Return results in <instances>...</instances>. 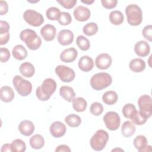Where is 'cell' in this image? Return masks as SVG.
Here are the masks:
<instances>
[{
	"mask_svg": "<svg viewBox=\"0 0 152 152\" xmlns=\"http://www.w3.org/2000/svg\"><path fill=\"white\" fill-rule=\"evenodd\" d=\"M58 23L62 26H66L69 24L72 21V17L71 14L67 12H61L60 17L58 20Z\"/></svg>",
	"mask_w": 152,
	"mask_h": 152,
	"instance_id": "obj_40",
	"label": "cell"
},
{
	"mask_svg": "<svg viewBox=\"0 0 152 152\" xmlns=\"http://www.w3.org/2000/svg\"><path fill=\"white\" fill-rule=\"evenodd\" d=\"M148 119V118L147 116L140 110H136L130 118V119L132 121V122L134 125H141L144 124Z\"/></svg>",
	"mask_w": 152,
	"mask_h": 152,
	"instance_id": "obj_32",
	"label": "cell"
},
{
	"mask_svg": "<svg viewBox=\"0 0 152 152\" xmlns=\"http://www.w3.org/2000/svg\"><path fill=\"white\" fill-rule=\"evenodd\" d=\"M79 69L83 72H89L94 67L93 59L88 55L81 56L78 63Z\"/></svg>",
	"mask_w": 152,
	"mask_h": 152,
	"instance_id": "obj_21",
	"label": "cell"
},
{
	"mask_svg": "<svg viewBox=\"0 0 152 152\" xmlns=\"http://www.w3.org/2000/svg\"><path fill=\"white\" fill-rule=\"evenodd\" d=\"M61 13V12L58 8L55 7H51L46 10V15L49 20L55 21L59 19Z\"/></svg>",
	"mask_w": 152,
	"mask_h": 152,
	"instance_id": "obj_37",
	"label": "cell"
},
{
	"mask_svg": "<svg viewBox=\"0 0 152 152\" xmlns=\"http://www.w3.org/2000/svg\"><path fill=\"white\" fill-rule=\"evenodd\" d=\"M102 6L106 9H112L116 7L118 4L117 0H102Z\"/></svg>",
	"mask_w": 152,
	"mask_h": 152,
	"instance_id": "obj_44",
	"label": "cell"
},
{
	"mask_svg": "<svg viewBox=\"0 0 152 152\" xmlns=\"http://www.w3.org/2000/svg\"><path fill=\"white\" fill-rule=\"evenodd\" d=\"M11 150L13 152H23L26 150V143L21 139H15L11 144Z\"/></svg>",
	"mask_w": 152,
	"mask_h": 152,
	"instance_id": "obj_36",
	"label": "cell"
},
{
	"mask_svg": "<svg viewBox=\"0 0 152 152\" xmlns=\"http://www.w3.org/2000/svg\"><path fill=\"white\" fill-rule=\"evenodd\" d=\"M19 132L24 136H30L34 131V125L33 123L29 120L22 121L18 126Z\"/></svg>",
	"mask_w": 152,
	"mask_h": 152,
	"instance_id": "obj_20",
	"label": "cell"
},
{
	"mask_svg": "<svg viewBox=\"0 0 152 152\" xmlns=\"http://www.w3.org/2000/svg\"><path fill=\"white\" fill-rule=\"evenodd\" d=\"M59 94L68 102H71L75 97V93L74 89L72 87L66 86H64L60 87Z\"/></svg>",
	"mask_w": 152,
	"mask_h": 152,
	"instance_id": "obj_24",
	"label": "cell"
},
{
	"mask_svg": "<svg viewBox=\"0 0 152 152\" xmlns=\"http://www.w3.org/2000/svg\"><path fill=\"white\" fill-rule=\"evenodd\" d=\"M62 7L66 9H71L77 4V0H58L56 1Z\"/></svg>",
	"mask_w": 152,
	"mask_h": 152,
	"instance_id": "obj_41",
	"label": "cell"
},
{
	"mask_svg": "<svg viewBox=\"0 0 152 152\" xmlns=\"http://www.w3.org/2000/svg\"><path fill=\"white\" fill-rule=\"evenodd\" d=\"M30 146L36 150L42 148L45 145L44 138L40 134H35L32 136L29 140Z\"/></svg>",
	"mask_w": 152,
	"mask_h": 152,
	"instance_id": "obj_31",
	"label": "cell"
},
{
	"mask_svg": "<svg viewBox=\"0 0 152 152\" xmlns=\"http://www.w3.org/2000/svg\"><path fill=\"white\" fill-rule=\"evenodd\" d=\"M56 152H70L71 149L70 148L65 144H62L58 145L56 149H55Z\"/></svg>",
	"mask_w": 152,
	"mask_h": 152,
	"instance_id": "obj_46",
	"label": "cell"
},
{
	"mask_svg": "<svg viewBox=\"0 0 152 152\" xmlns=\"http://www.w3.org/2000/svg\"><path fill=\"white\" fill-rule=\"evenodd\" d=\"M58 43L62 46L69 45L72 43L74 40V33L68 29H64L61 30L57 36Z\"/></svg>",
	"mask_w": 152,
	"mask_h": 152,
	"instance_id": "obj_14",
	"label": "cell"
},
{
	"mask_svg": "<svg viewBox=\"0 0 152 152\" xmlns=\"http://www.w3.org/2000/svg\"><path fill=\"white\" fill-rule=\"evenodd\" d=\"M65 123L71 128H76L81 124V118L75 114H70L66 116L65 118Z\"/></svg>",
	"mask_w": 152,
	"mask_h": 152,
	"instance_id": "obj_33",
	"label": "cell"
},
{
	"mask_svg": "<svg viewBox=\"0 0 152 152\" xmlns=\"http://www.w3.org/2000/svg\"><path fill=\"white\" fill-rule=\"evenodd\" d=\"M124 151V150H122V149H121V148H115V149H113L112 150V151Z\"/></svg>",
	"mask_w": 152,
	"mask_h": 152,
	"instance_id": "obj_49",
	"label": "cell"
},
{
	"mask_svg": "<svg viewBox=\"0 0 152 152\" xmlns=\"http://www.w3.org/2000/svg\"><path fill=\"white\" fill-rule=\"evenodd\" d=\"M73 14L76 20L84 22L89 19L91 15V12L88 8L83 5H79L74 9Z\"/></svg>",
	"mask_w": 152,
	"mask_h": 152,
	"instance_id": "obj_13",
	"label": "cell"
},
{
	"mask_svg": "<svg viewBox=\"0 0 152 152\" xmlns=\"http://www.w3.org/2000/svg\"><path fill=\"white\" fill-rule=\"evenodd\" d=\"M55 72L59 79L64 83L72 81L75 77V73L73 69L63 65L56 66Z\"/></svg>",
	"mask_w": 152,
	"mask_h": 152,
	"instance_id": "obj_8",
	"label": "cell"
},
{
	"mask_svg": "<svg viewBox=\"0 0 152 152\" xmlns=\"http://www.w3.org/2000/svg\"><path fill=\"white\" fill-rule=\"evenodd\" d=\"M72 102L73 109L77 112H83L85 111L87 108V102L82 97L74 98Z\"/></svg>",
	"mask_w": 152,
	"mask_h": 152,
	"instance_id": "obj_30",
	"label": "cell"
},
{
	"mask_svg": "<svg viewBox=\"0 0 152 152\" xmlns=\"http://www.w3.org/2000/svg\"><path fill=\"white\" fill-rule=\"evenodd\" d=\"M90 111L93 115L99 116L103 111V106L99 102H93L90 106Z\"/></svg>",
	"mask_w": 152,
	"mask_h": 152,
	"instance_id": "obj_39",
	"label": "cell"
},
{
	"mask_svg": "<svg viewBox=\"0 0 152 152\" xmlns=\"http://www.w3.org/2000/svg\"><path fill=\"white\" fill-rule=\"evenodd\" d=\"M112 59L110 55L106 53H102L98 55L95 59V64L100 69H107L112 65Z\"/></svg>",
	"mask_w": 152,
	"mask_h": 152,
	"instance_id": "obj_11",
	"label": "cell"
},
{
	"mask_svg": "<svg viewBox=\"0 0 152 152\" xmlns=\"http://www.w3.org/2000/svg\"><path fill=\"white\" fill-rule=\"evenodd\" d=\"M110 22L116 26L121 24L124 21V16L122 12L118 10H114L110 12L109 16Z\"/></svg>",
	"mask_w": 152,
	"mask_h": 152,
	"instance_id": "obj_29",
	"label": "cell"
},
{
	"mask_svg": "<svg viewBox=\"0 0 152 152\" xmlns=\"http://www.w3.org/2000/svg\"><path fill=\"white\" fill-rule=\"evenodd\" d=\"M76 43L79 49L83 51H86L90 48V42L89 40L83 35H80L77 37Z\"/></svg>",
	"mask_w": 152,
	"mask_h": 152,
	"instance_id": "obj_35",
	"label": "cell"
},
{
	"mask_svg": "<svg viewBox=\"0 0 152 152\" xmlns=\"http://www.w3.org/2000/svg\"><path fill=\"white\" fill-rule=\"evenodd\" d=\"M136 110V107L133 104L127 103L123 106L122 112L126 118L130 119Z\"/></svg>",
	"mask_w": 152,
	"mask_h": 152,
	"instance_id": "obj_38",
	"label": "cell"
},
{
	"mask_svg": "<svg viewBox=\"0 0 152 152\" xmlns=\"http://www.w3.org/2000/svg\"><path fill=\"white\" fill-rule=\"evenodd\" d=\"M40 33L42 37L45 41L50 42L55 38L56 29L54 26L48 24L41 28Z\"/></svg>",
	"mask_w": 152,
	"mask_h": 152,
	"instance_id": "obj_16",
	"label": "cell"
},
{
	"mask_svg": "<svg viewBox=\"0 0 152 152\" xmlns=\"http://www.w3.org/2000/svg\"><path fill=\"white\" fill-rule=\"evenodd\" d=\"M10 27L8 22L0 21V45L1 46L7 44L10 40Z\"/></svg>",
	"mask_w": 152,
	"mask_h": 152,
	"instance_id": "obj_19",
	"label": "cell"
},
{
	"mask_svg": "<svg viewBox=\"0 0 152 152\" xmlns=\"http://www.w3.org/2000/svg\"><path fill=\"white\" fill-rule=\"evenodd\" d=\"M136 131L135 125L129 121H125L121 126V133L125 137L128 138L133 135Z\"/></svg>",
	"mask_w": 152,
	"mask_h": 152,
	"instance_id": "obj_26",
	"label": "cell"
},
{
	"mask_svg": "<svg viewBox=\"0 0 152 152\" xmlns=\"http://www.w3.org/2000/svg\"><path fill=\"white\" fill-rule=\"evenodd\" d=\"M78 55V52L74 48H69L64 49L60 54V59L65 63H70L74 61Z\"/></svg>",
	"mask_w": 152,
	"mask_h": 152,
	"instance_id": "obj_18",
	"label": "cell"
},
{
	"mask_svg": "<svg viewBox=\"0 0 152 152\" xmlns=\"http://www.w3.org/2000/svg\"><path fill=\"white\" fill-rule=\"evenodd\" d=\"M8 11V5L6 1H0V14H6Z\"/></svg>",
	"mask_w": 152,
	"mask_h": 152,
	"instance_id": "obj_45",
	"label": "cell"
},
{
	"mask_svg": "<svg viewBox=\"0 0 152 152\" xmlns=\"http://www.w3.org/2000/svg\"><path fill=\"white\" fill-rule=\"evenodd\" d=\"M81 2L82 3H84L85 4H87V5H91L92 4L94 1H90V0H87V1H81Z\"/></svg>",
	"mask_w": 152,
	"mask_h": 152,
	"instance_id": "obj_48",
	"label": "cell"
},
{
	"mask_svg": "<svg viewBox=\"0 0 152 152\" xmlns=\"http://www.w3.org/2000/svg\"><path fill=\"white\" fill-rule=\"evenodd\" d=\"M28 2H31V3H36V2H39V1H27Z\"/></svg>",
	"mask_w": 152,
	"mask_h": 152,
	"instance_id": "obj_50",
	"label": "cell"
},
{
	"mask_svg": "<svg viewBox=\"0 0 152 152\" xmlns=\"http://www.w3.org/2000/svg\"><path fill=\"white\" fill-rule=\"evenodd\" d=\"M56 86V83L53 79L50 78L45 79L42 85L36 88V95L37 98L40 101L48 100L55 93Z\"/></svg>",
	"mask_w": 152,
	"mask_h": 152,
	"instance_id": "obj_1",
	"label": "cell"
},
{
	"mask_svg": "<svg viewBox=\"0 0 152 152\" xmlns=\"http://www.w3.org/2000/svg\"><path fill=\"white\" fill-rule=\"evenodd\" d=\"M23 19L29 25L33 27H39L44 23L43 15L33 10H27L23 15Z\"/></svg>",
	"mask_w": 152,
	"mask_h": 152,
	"instance_id": "obj_7",
	"label": "cell"
},
{
	"mask_svg": "<svg viewBox=\"0 0 152 152\" xmlns=\"http://www.w3.org/2000/svg\"><path fill=\"white\" fill-rule=\"evenodd\" d=\"M49 131L50 134L55 138L63 137L66 131V128L64 124L61 121H55L51 124Z\"/></svg>",
	"mask_w": 152,
	"mask_h": 152,
	"instance_id": "obj_12",
	"label": "cell"
},
{
	"mask_svg": "<svg viewBox=\"0 0 152 152\" xmlns=\"http://www.w3.org/2000/svg\"><path fill=\"white\" fill-rule=\"evenodd\" d=\"M106 127L110 131L117 130L121 124V118L119 114L114 111L107 112L103 118Z\"/></svg>",
	"mask_w": 152,
	"mask_h": 152,
	"instance_id": "obj_9",
	"label": "cell"
},
{
	"mask_svg": "<svg viewBox=\"0 0 152 152\" xmlns=\"http://www.w3.org/2000/svg\"><path fill=\"white\" fill-rule=\"evenodd\" d=\"M1 152H5V151H12L11 150V144L6 143L2 145L1 149Z\"/></svg>",
	"mask_w": 152,
	"mask_h": 152,
	"instance_id": "obj_47",
	"label": "cell"
},
{
	"mask_svg": "<svg viewBox=\"0 0 152 152\" xmlns=\"http://www.w3.org/2000/svg\"><path fill=\"white\" fill-rule=\"evenodd\" d=\"M134 145L137 150L140 152L151 151V147L148 145L147 138L142 135H137L134 140Z\"/></svg>",
	"mask_w": 152,
	"mask_h": 152,
	"instance_id": "obj_15",
	"label": "cell"
},
{
	"mask_svg": "<svg viewBox=\"0 0 152 152\" xmlns=\"http://www.w3.org/2000/svg\"><path fill=\"white\" fill-rule=\"evenodd\" d=\"M118 96L116 91L109 90L105 92L102 96L103 102L108 105H113L117 102Z\"/></svg>",
	"mask_w": 152,
	"mask_h": 152,
	"instance_id": "obj_28",
	"label": "cell"
},
{
	"mask_svg": "<svg viewBox=\"0 0 152 152\" xmlns=\"http://www.w3.org/2000/svg\"><path fill=\"white\" fill-rule=\"evenodd\" d=\"M0 55H1V62L2 63L6 62L10 58V52L6 48H1Z\"/></svg>",
	"mask_w": 152,
	"mask_h": 152,
	"instance_id": "obj_43",
	"label": "cell"
},
{
	"mask_svg": "<svg viewBox=\"0 0 152 152\" xmlns=\"http://www.w3.org/2000/svg\"><path fill=\"white\" fill-rule=\"evenodd\" d=\"M140 111L145 114L149 118L152 114V99L148 94L141 96L138 100Z\"/></svg>",
	"mask_w": 152,
	"mask_h": 152,
	"instance_id": "obj_10",
	"label": "cell"
},
{
	"mask_svg": "<svg viewBox=\"0 0 152 152\" xmlns=\"http://www.w3.org/2000/svg\"><path fill=\"white\" fill-rule=\"evenodd\" d=\"M15 96L14 92L11 87L4 86L0 89L1 100L5 103H10L12 101Z\"/></svg>",
	"mask_w": 152,
	"mask_h": 152,
	"instance_id": "obj_22",
	"label": "cell"
},
{
	"mask_svg": "<svg viewBox=\"0 0 152 152\" xmlns=\"http://www.w3.org/2000/svg\"><path fill=\"white\" fill-rule=\"evenodd\" d=\"M112 83L111 75L107 72H99L93 75L90 78L91 87L95 90H102L109 87Z\"/></svg>",
	"mask_w": 152,
	"mask_h": 152,
	"instance_id": "obj_3",
	"label": "cell"
},
{
	"mask_svg": "<svg viewBox=\"0 0 152 152\" xmlns=\"http://www.w3.org/2000/svg\"><path fill=\"white\" fill-rule=\"evenodd\" d=\"M98 29V26L96 23L90 22L84 26L83 28V31L86 35L88 36H91L96 34Z\"/></svg>",
	"mask_w": 152,
	"mask_h": 152,
	"instance_id": "obj_34",
	"label": "cell"
},
{
	"mask_svg": "<svg viewBox=\"0 0 152 152\" xmlns=\"http://www.w3.org/2000/svg\"><path fill=\"white\" fill-rule=\"evenodd\" d=\"M19 71L23 76L27 78H30L34 74L35 68L34 65L30 62H25L20 65Z\"/></svg>",
	"mask_w": 152,
	"mask_h": 152,
	"instance_id": "obj_23",
	"label": "cell"
},
{
	"mask_svg": "<svg viewBox=\"0 0 152 152\" xmlns=\"http://www.w3.org/2000/svg\"><path fill=\"white\" fill-rule=\"evenodd\" d=\"M20 39L24 42L27 48L32 50L38 49L42 45V39L36 32L31 29L23 30L20 34Z\"/></svg>",
	"mask_w": 152,
	"mask_h": 152,
	"instance_id": "obj_2",
	"label": "cell"
},
{
	"mask_svg": "<svg viewBox=\"0 0 152 152\" xmlns=\"http://www.w3.org/2000/svg\"><path fill=\"white\" fill-rule=\"evenodd\" d=\"M145 62L141 58H134L129 64V69L134 72H142L145 68Z\"/></svg>",
	"mask_w": 152,
	"mask_h": 152,
	"instance_id": "obj_25",
	"label": "cell"
},
{
	"mask_svg": "<svg viewBox=\"0 0 152 152\" xmlns=\"http://www.w3.org/2000/svg\"><path fill=\"white\" fill-rule=\"evenodd\" d=\"M143 37L149 42L152 41V26L147 25L145 26L142 31Z\"/></svg>",
	"mask_w": 152,
	"mask_h": 152,
	"instance_id": "obj_42",
	"label": "cell"
},
{
	"mask_svg": "<svg viewBox=\"0 0 152 152\" xmlns=\"http://www.w3.org/2000/svg\"><path fill=\"white\" fill-rule=\"evenodd\" d=\"M108 140V133L103 129H99L90 140V147L95 151H102L105 147Z\"/></svg>",
	"mask_w": 152,
	"mask_h": 152,
	"instance_id": "obj_5",
	"label": "cell"
},
{
	"mask_svg": "<svg viewBox=\"0 0 152 152\" xmlns=\"http://www.w3.org/2000/svg\"><path fill=\"white\" fill-rule=\"evenodd\" d=\"M134 52L140 57H145L150 52V46L146 41L140 40L135 44Z\"/></svg>",
	"mask_w": 152,
	"mask_h": 152,
	"instance_id": "obj_17",
	"label": "cell"
},
{
	"mask_svg": "<svg viewBox=\"0 0 152 152\" xmlns=\"http://www.w3.org/2000/svg\"><path fill=\"white\" fill-rule=\"evenodd\" d=\"M12 84L17 93L22 97H26L31 93V83L18 75L13 77Z\"/></svg>",
	"mask_w": 152,
	"mask_h": 152,
	"instance_id": "obj_6",
	"label": "cell"
},
{
	"mask_svg": "<svg viewBox=\"0 0 152 152\" xmlns=\"http://www.w3.org/2000/svg\"><path fill=\"white\" fill-rule=\"evenodd\" d=\"M125 14L128 24L132 26H139L142 21V12L136 4H129L125 8Z\"/></svg>",
	"mask_w": 152,
	"mask_h": 152,
	"instance_id": "obj_4",
	"label": "cell"
},
{
	"mask_svg": "<svg viewBox=\"0 0 152 152\" xmlns=\"http://www.w3.org/2000/svg\"><path fill=\"white\" fill-rule=\"evenodd\" d=\"M12 54L15 59L17 60L21 61L26 59L27 57V50L23 45H17L13 48Z\"/></svg>",
	"mask_w": 152,
	"mask_h": 152,
	"instance_id": "obj_27",
	"label": "cell"
}]
</instances>
